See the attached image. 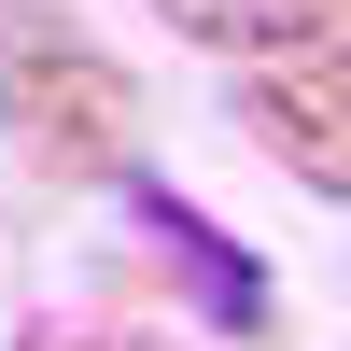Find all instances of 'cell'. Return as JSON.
<instances>
[{
	"label": "cell",
	"instance_id": "cell-1",
	"mask_svg": "<svg viewBox=\"0 0 351 351\" xmlns=\"http://www.w3.org/2000/svg\"><path fill=\"white\" fill-rule=\"evenodd\" d=\"M0 141L43 183H112L141 141V84L99 28H71L56 0H0Z\"/></svg>",
	"mask_w": 351,
	"mask_h": 351
},
{
	"label": "cell",
	"instance_id": "cell-2",
	"mask_svg": "<svg viewBox=\"0 0 351 351\" xmlns=\"http://www.w3.org/2000/svg\"><path fill=\"white\" fill-rule=\"evenodd\" d=\"M239 127L267 141L309 197H351V71H337V28H324V43L239 56Z\"/></svg>",
	"mask_w": 351,
	"mask_h": 351
},
{
	"label": "cell",
	"instance_id": "cell-3",
	"mask_svg": "<svg viewBox=\"0 0 351 351\" xmlns=\"http://www.w3.org/2000/svg\"><path fill=\"white\" fill-rule=\"evenodd\" d=\"M112 197H127V211H141V239L169 253V281H197V324H211L225 351H239V337H267V309H281V295H267V267H253V253L225 239V225L197 211L183 183H155V169H112Z\"/></svg>",
	"mask_w": 351,
	"mask_h": 351
},
{
	"label": "cell",
	"instance_id": "cell-4",
	"mask_svg": "<svg viewBox=\"0 0 351 351\" xmlns=\"http://www.w3.org/2000/svg\"><path fill=\"white\" fill-rule=\"evenodd\" d=\"M141 14H169L183 43H211V56H267V43H324L337 0H141Z\"/></svg>",
	"mask_w": 351,
	"mask_h": 351
},
{
	"label": "cell",
	"instance_id": "cell-5",
	"mask_svg": "<svg viewBox=\"0 0 351 351\" xmlns=\"http://www.w3.org/2000/svg\"><path fill=\"white\" fill-rule=\"evenodd\" d=\"M28 351H183V337H28Z\"/></svg>",
	"mask_w": 351,
	"mask_h": 351
}]
</instances>
